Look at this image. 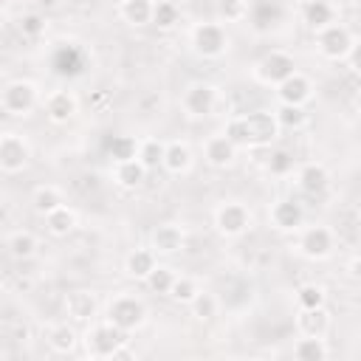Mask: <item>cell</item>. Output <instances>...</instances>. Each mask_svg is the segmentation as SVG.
<instances>
[{
    "label": "cell",
    "instance_id": "44dd1931",
    "mask_svg": "<svg viewBox=\"0 0 361 361\" xmlns=\"http://www.w3.org/2000/svg\"><path fill=\"white\" fill-rule=\"evenodd\" d=\"M186 243V234L178 223H161L152 231V251L155 254H178Z\"/></svg>",
    "mask_w": 361,
    "mask_h": 361
},
{
    "label": "cell",
    "instance_id": "7a4b0ae2",
    "mask_svg": "<svg viewBox=\"0 0 361 361\" xmlns=\"http://www.w3.org/2000/svg\"><path fill=\"white\" fill-rule=\"evenodd\" d=\"M189 45L203 59H220L228 51V31L223 23H197L189 31Z\"/></svg>",
    "mask_w": 361,
    "mask_h": 361
},
{
    "label": "cell",
    "instance_id": "d6a6232c",
    "mask_svg": "<svg viewBox=\"0 0 361 361\" xmlns=\"http://www.w3.org/2000/svg\"><path fill=\"white\" fill-rule=\"evenodd\" d=\"M164 152H166V141L144 138L141 147H138V161H141L147 169H158V166H164Z\"/></svg>",
    "mask_w": 361,
    "mask_h": 361
},
{
    "label": "cell",
    "instance_id": "f6af8a7d",
    "mask_svg": "<svg viewBox=\"0 0 361 361\" xmlns=\"http://www.w3.org/2000/svg\"><path fill=\"white\" fill-rule=\"evenodd\" d=\"M347 276H350L353 282H361V254L347 262Z\"/></svg>",
    "mask_w": 361,
    "mask_h": 361
},
{
    "label": "cell",
    "instance_id": "681fc988",
    "mask_svg": "<svg viewBox=\"0 0 361 361\" xmlns=\"http://www.w3.org/2000/svg\"><path fill=\"white\" fill-rule=\"evenodd\" d=\"M347 3H353V6H361V0H347Z\"/></svg>",
    "mask_w": 361,
    "mask_h": 361
},
{
    "label": "cell",
    "instance_id": "60d3db41",
    "mask_svg": "<svg viewBox=\"0 0 361 361\" xmlns=\"http://www.w3.org/2000/svg\"><path fill=\"white\" fill-rule=\"evenodd\" d=\"M217 11H220V17H223L226 23L248 20V0H220Z\"/></svg>",
    "mask_w": 361,
    "mask_h": 361
},
{
    "label": "cell",
    "instance_id": "8d00e7d4",
    "mask_svg": "<svg viewBox=\"0 0 361 361\" xmlns=\"http://www.w3.org/2000/svg\"><path fill=\"white\" fill-rule=\"evenodd\" d=\"M192 313H195V319H200V322H209V319H214L217 316V310H220V299L214 296V293H209V290H200L195 299H192Z\"/></svg>",
    "mask_w": 361,
    "mask_h": 361
},
{
    "label": "cell",
    "instance_id": "ffe728a7",
    "mask_svg": "<svg viewBox=\"0 0 361 361\" xmlns=\"http://www.w3.org/2000/svg\"><path fill=\"white\" fill-rule=\"evenodd\" d=\"M296 330L302 336H327L330 330V313L327 307H299V316H296Z\"/></svg>",
    "mask_w": 361,
    "mask_h": 361
},
{
    "label": "cell",
    "instance_id": "3957f363",
    "mask_svg": "<svg viewBox=\"0 0 361 361\" xmlns=\"http://www.w3.org/2000/svg\"><path fill=\"white\" fill-rule=\"evenodd\" d=\"M39 104V87L28 79H14L3 87L0 93V107L3 113L14 116V118H25L31 116V110Z\"/></svg>",
    "mask_w": 361,
    "mask_h": 361
},
{
    "label": "cell",
    "instance_id": "ba28073f",
    "mask_svg": "<svg viewBox=\"0 0 361 361\" xmlns=\"http://www.w3.org/2000/svg\"><path fill=\"white\" fill-rule=\"evenodd\" d=\"M51 71L62 79H76L87 71V51L76 42H59L51 54Z\"/></svg>",
    "mask_w": 361,
    "mask_h": 361
},
{
    "label": "cell",
    "instance_id": "83f0119b",
    "mask_svg": "<svg viewBox=\"0 0 361 361\" xmlns=\"http://www.w3.org/2000/svg\"><path fill=\"white\" fill-rule=\"evenodd\" d=\"M76 223H79V217H76V212L71 206H59L51 214H45V228L54 237H68L76 228Z\"/></svg>",
    "mask_w": 361,
    "mask_h": 361
},
{
    "label": "cell",
    "instance_id": "f1b7e54d",
    "mask_svg": "<svg viewBox=\"0 0 361 361\" xmlns=\"http://www.w3.org/2000/svg\"><path fill=\"white\" fill-rule=\"evenodd\" d=\"M6 248H8V254L14 259H31L37 254V237L31 231H25V228H17V231H11L6 237Z\"/></svg>",
    "mask_w": 361,
    "mask_h": 361
},
{
    "label": "cell",
    "instance_id": "7402d4cb",
    "mask_svg": "<svg viewBox=\"0 0 361 361\" xmlns=\"http://www.w3.org/2000/svg\"><path fill=\"white\" fill-rule=\"evenodd\" d=\"M147 172H149V169H147L138 158L113 164V180H116L121 189H138V186L147 180Z\"/></svg>",
    "mask_w": 361,
    "mask_h": 361
},
{
    "label": "cell",
    "instance_id": "484cf974",
    "mask_svg": "<svg viewBox=\"0 0 361 361\" xmlns=\"http://www.w3.org/2000/svg\"><path fill=\"white\" fill-rule=\"evenodd\" d=\"M152 8H155V0H121L118 14L127 25H147L152 23Z\"/></svg>",
    "mask_w": 361,
    "mask_h": 361
},
{
    "label": "cell",
    "instance_id": "9a60e30c",
    "mask_svg": "<svg viewBox=\"0 0 361 361\" xmlns=\"http://www.w3.org/2000/svg\"><path fill=\"white\" fill-rule=\"evenodd\" d=\"M237 149H240V147H237L226 133L209 135V138L203 141V158H206V164L214 166V169H226V166H231L234 158H237Z\"/></svg>",
    "mask_w": 361,
    "mask_h": 361
},
{
    "label": "cell",
    "instance_id": "b9f144b4",
    "mask_svg": "<svg viewBox=\"0 0 361 361\" xmlns=\"http://www.w3.org/2000/svg\"><path fill=\"white\" fill-rule=\"evenodd\" d=\"M268 169H271V175H290L293 172V155L282 147L274 149L271 158H268Z\"/></svg>",
    "mask_w": 361,
    "mask_h": 361
},
{
    "label": "cell",
    "instance_id": "ac0fdd59",
    "mask_svg": "<svg viewBox=\"0 0 361 361\" xmlns=\"http://www.w3.org/2000/svg\"><path fill=\"white\" fill-rule=\"evenodd\" d=\"M296 183H299V189H302L305 195L319 197V195H324L327 186H330V169H327L324 164H319V161H310V164H305V166L296 172Z\"/></svg>",
    "mask_w": 361,
    "mask_h": 361
},
{
    "label": "cell",
    "instance_id": "4dcf8cb0",
    "mask_svg": "<svg viewBox=\"0 0 361 361\" xmlns=\"http://www.w3.org/2000/svg\"><path fill=\"white\" fill-rule=\"evenodd\" d=\"M76 330L65 322V324H54V327H48V344H51V350L54 353H59V355H68L73 347H76Z\"/></svg>",
    "mask_w": 361,
    "mask_h": 361
},
{
    "label": "cell",
    "instance_id": "6da1fadb",
    "mask_svg": "<svg viewBox=\"0 0 361 361\" xmlns=\"http://www.w3.org/2000/svg\"><path fill=\"white\" fill-rule=\"evenodd\" d=\"M82 341H85V353L90 358H113L116 350L121 344H127V330H121V327H116L113 322L104 319V322L90 324Z\"/></svg>",
    "mask_w": 361,
    "mask_h": 361
},
{
    "label": "cell",
    "instance_id": "f35d334b",
    "mask_svg": "<svg viewBox=\"0 0 361 361\" xmlns=\"http://www.w3.org/2000/svg\"><path fill=\"white\" fill-rule=\"evenodd\" d=\"M197 293H200V288H197V282L192 276H178L175 285H172V290H169V299H175L180 305H192V299Z\"/></svg>",
    "mask_w": 361,
    "mask_h": 361
},
{
    "label": "cell",
    "instance_id": "c3c4849f",
    "mask_svg": "<svg viewBox=\"0 0 361 361\" xmlns=\"http://www.w3.org/2000/svg\"><path fill=\"white\" fill-rule=\"evenodd\" d=\"M353 107H355V113H361V90L353 96Z\"/></svg>",
    "mask_w": 361,
    "mask_h": 361
},
{
    "label": "cell",
    "instance_id": "7c38bea8",
    "mask_svg": "<svg viewBox=\"0 0 361 361\" xmlns=\"http://www.w3.org/2000/svg\"><path fill=\"white\" fill-rule=\"evenodd\" d=\"M333 245H336V237L327 226H307V228H299V254L307 257V259H327L333 254Z\"/></svg>",
    "mask_w": 361,
    "mask_h": 361
},
{
    "label": "cell",
    "instance_id": "f907efd6",
    "mask_svg": "<svg viewBox=\"0 0 361 361\" xmlns=\"http://www.w3.org/2000/svg\"><path fill=\"white\" fill-rule=\"evenodd\" d=\"M302 3H305V0H302Z\"/></svg>",
    "mask_w": 361,
    "mask_h": 361
},
{
    "label": "cell",
    "instance_id": "e0dca14e",
    "mask_svg": "<svg viewBox=\"0 0 361 361\" xmlns=\"http://www.w3.org/2000/svg\"><path fill=\"white\" fill-rule=\"evenodd\" d=\"M276 96H279V104H307L310 96H313V82L305 76V73H293L288 76L282 85H276Z\"/></svg>",
    "mask_w": 361,
    "mask_h": 361
},
{
    "label": "cell",
    "instance_id": "bcb514c9",
    "mask_svg": "<svg viewBox=\"0 0 361 361\" xmlns=\"http://www.w3.org/2000/svg\"><path fill=\"white\" fill-rule=\"evenodd\" d=\"M59 3H65V0H37V6H39V8H45V11H51V8H56Z\"/></svg>",
    "mask_w": 361,
    "mask_h": 361
},
{
    "label": "cell",
    "instance_id": "52a82bcc",
    "mask_svg": "<svg viewBox=\"0 0 361 361\" xmlns=\"http://www.w3.org/2000/svg\"><path fill=\"white\" fill-rule=\"evenodd\" d=\"M316 48H319V54L324 59H333V62L347 59V54L353 48V34H350L347 25L330 23V25H324V28L316 31Z\"/></svg>",
    "mask_w": 361,
    "mask_h": 361
},
{
    "label": "cell",
    "instance_id": "d590c367",
    "mask_svg": "<svg viewBox=\"0 0 361 361\" xmlns=\"http://www.w3.org/2000/svg\"><path fill=\"white\" fill-rule=\"evenodd\" d=\"M175 271L172 268H166V265H155V271L144 279L147 282V288L152 290V293H161V296H169V290H172V285H175Z\"/></svg>",
    "mask_w": 361,
    "mask_h": 361
},
{
    "label": "cell",
    "instance_id": "ee69618b",
    "mask_svg": "<svg viewBox=\"0 0 361 361\" xmlns=\"http://www.w3.org/2000/svg\"><path fill=\"white\" fill-rule=\"evenodd\" d=\"M347 62H350V68L361 76V37L353 39V48H350V54H347Z\"/></svg>",
    "mask_w": 361,
    "mask_h": 361
},
{
    "label": "cell",
    "instance_id": "f546056e",
    "mask_svg": "<svg viewBox=\"0 0 361 361\" xmlns=\"http://www.w3.org/2000/svg\"><path fill=\"white\" fill-rule=\"evenodd\" d=\"M330 353L327 341L322 336H302L296 344H293V355L299 361H324Z\"/></svg>",
    "mask_w": 361,
    "mask_h": 361
},
{
    "label": "cell",
    "instance_id": "d4e9b609",
    "mask_svg": "<svg viewBox=\"0 0 361 361\" xmlns=\"http://www.w3.org/2000/svg\"><path fill=\"white\" fill-rule=\"evenodd\" d=\"M164 169L172 175H183L192 169V149L186 141H166L164 152Z\"/></svg>",
    "mask_w": 361,
    "mask_h": 361
},
{
    "label": "cell",
    "instance_id": "d6986e66",
    "mask_svg": "<svg viewBox=\"0 0 361 361\" xmlns=\"http://www.w3.org/2000/svg\"><path fill=\"white\" fill-rule=\"evenodd\" d=\"M65 313H68L73 322L87 324V322L96 319L99 302H96V296H93L90 290H73V293L65 296Z\"/></svg>",
    "mask_w": 361,
    "mask_h": 361
},
{
    "label": "cell",
    "instance_id": "7dc6e473",
    "mask_svg": "<svg viewBox=\"0 0 361 361\" xmlns=\"http://www.w3.org/2000/svg\"><path fill=\"white\" fill-rule=\"evenodd\" d=\"M71 8H85V6H90V0H65Z\"/></svg>",
    "mask_w": 361,
    "mask_h": 361
},
{
    "label": "cell",
    "instance_id": "5bb4252c",
    "mask_svg": "<svg viewBox=\"0 0 361 361\" xmlns=\"http://www.w3.org/2000/svg\"><path fill=\"white\" fill-rule=\"evenodd\" d=\"M268 220L274 223L276 231H299L305 223V209L293 197H279V200H274Z\"/></svg>",
    "mask_w": 361,
    "mask_h": 361
},
{
    "label": "cell",
    "instance_id": "603a6c76",
    "mask_svg": "<svg viewBox=\"0 0 361 361\" xmlns=\"http://www.w3.org/2000/svg\"><path fill=\"white\" fill-rule=\"evenodd\" d=\"M302 20L307 28L319 31V28L336 23V8L330 0H305L302 3Z\"/></svg>",
    "mask_w": 361,
    "mask_h": 361
},
{
    "label": "cell",
    "instance_id": "8fae6325",
    "mask_svg": "<svg viewBox=\"0 0 361 361\" xmlns=\"http://www.w3.org/2000/svg\"><path fill=\"white\" fill-rule=\"evenodd\" d=\"M186 116L192 118H203V116H212L214 107H217V87L212 82H192L186 90H183V99H180Z\"/></svg>",
    "mask_w": 361,
    "mask_h": 361
},
{
    "label": "cell",
    "instance_id": "e575fe53",
    "mask_svg": "<svg viewBox=\"0 0 361 361\" xmlns=\"http://www.w3.org/2000/svg\"><path fill=\"white\" fill-rule=\"evenodd\" d=\"M274 113H276L282 130H302L307 124V110L302 104H279Z\"/></svg>",
    "mask_w": 361,
    "mask_h": 361
},
{
    "label": "cell",
    "instance_id": "ab89813d",
    "mask_svg": "<svg viewBox=\"0 0 361 361\" xmlns=\"http://www.w3.org/2000/svg\"><path fill=\"white\" fill-rule=\"evenodd\" d=\"M324 299H327V293H324V288L322 285H302L299 290H296V305L299 307H322L324 305Z\"/></svg>",
    "mask_w": 361,
    "mask_h": 361
},
{
    "label": "cell",
    "instance_id": "277c9868",
    "mask_svg": "<svg viewBox=\"0 0 361 361\" xmlns=\"http://www.w3.org/2000/svg\"><path fill=\"white\" fill-rule=\"evenodd\" d=\"M107 322H113L116 327L121 330H138L144 322H147V305L141 296H133V293H118L110 299L107 305Z\"/></svg>",
    "mask_w": 361,
    "mask_h": 361
},
{
    "label": "cell",
    "instance_id": "4fadbf2b",
    "mask_svg": "<svg viewBox=\"0 0 361 361\" xmlns=\"http://www.w3.org/2000/svg\"><path fill=\"white\" fill-rule=\"evenodd\" d=\"M285 20V6L282 0H251L248 3V23L257 34H265L276 28Z\"/></svg>",
    "mask_w": 361,
    "mask_h": 361
},
{
    "label": "cell",
    "instance_id": "2e32d148",
    "mask_svg": "<svg viewBox=\"0 0 361 361\" xmlns=\"http://www.w3.org/2000/svg\"><path fill=\"white\" fill-rule=\"evenodd\" d=\"M76 113H79V99L73 96V90H54L45 96V116L54 124H68Z\"/></svg>",
    "mask_w": 361,
    "mask_h": 361
},
{
    "label": "cell",
    "instance_id": "4316f807",
    "mask_svg": "<svg viewBox=\"0 0 361 361\" xmlns=\"http://www.w3.org/2000/svg\"><path fill=\"white\" fill-rule=\"evenodd\" d=\"M31 206H34V212H37L39 217H45V214H51L54 209L65 206V197H62V192H59L56 186L42 183V186L34 189V195H31Z\"/></svg>",
    "mask_w": 361,
    "mask_h": 361
},
{
    "label": "cell",
    "instance_id": "1f68e13d",
    "mask_svg": "<svg viewBox=\"0 0 361 361\" xmlns=\"http://www.w3.org/2000/svg\"><path fill=\"white\" fill-rule=\"evenodd\" d=\"M138 147H141V141L133 135H113L107 141V155L113 158V164L130 161V158H138Z\"/></svg>",
    "mask_w": 361,
    "mask_h": 361
},
{
    "label": "cell",
    "instance_id": "9c48e42d",
    "mask_svg": "<svg viewBox=\"0 0 361 361\" xmlns=\"http://www.w3.org/2000/svg\"><path fill=\"white\" fill-rule=\"evenodd\" d=\"M245 133H248V147H271L279 138V118L271 110H254L243 116Z\"/></svg>",
    "mask_w": 361,
    "mask_h": 361
},
{
    "label": "cell",
    "instance_id": "7bdbcfd3",
    "mask_svg": "<svg viewBox=\"0 0 361 361\" xmlns=\"http://www.w3.org/2000/svg\"><path fill=\"white\" fill-rule=\"evenodd\" d=\"M237 147H248V133H245V124H243V116H234V118H228V124H226V130H223Z\"/></svg>",
    "mask_w": 361,
    "mask_h": 361
},
{
    "label": "cell",
    "instance_id": "74e56055",
    "mask_svg": "<svg viewBox=\"0 0 361 361\" xmlns=\"http://www.w3.org/2000/svg\"><path fill=\"white\" fill-rule=\"evenodd\" d=\"M17 28H20V34H23L25 39H39V37L48 31V23H45V17H42L39 11H25V14L20 17Z\"/></svg>",
    "mask_w": 361,
    "mask_h": 361
},
{
    "label": "cell",
    "instance_id": "cb8c5ba5",
    "mask_svg": "<svg viewBox=\"0 0 361 361\" xmlns=\"http://www.w3.org/2000/svg\"><path fill=\"white\" fill-rule=\"evenodd\" d=\"M155 265H158V259H155V251L152 248H135L124 259V274L130 279H141L144 282L155 271Z\"/></svg>",
    "mask_w": 361,
    "mask_h": 361
},
{
    "label": "cell",
    "instance_id": "836d02e7",
    "mask_svg": "<svg viewBox=\"0 0 361 361\" xmlns=\"http://www.w3.org/2000/svg\"><path fill=\"white\" fill-rule=\"evenodd\" d=\"M180 20V8L172 3V0H155V8H152V25H158L161 31H169L175 28Z\"/></svg>",
    "mask_w": 361,
    "mask_h": 361
},
{
    "label": "cell",
    "instance_id": "5b68a950",
    "mask_svg": "<svg viewBox=\"0 0 361 361\" xmlns=\"http://www.w3.org/2000/svg\"><path fill=\"white\" fill-rule=\"evenodd\" d=\"M31 161V144L25 135L14 133V130H6L0 135V169L6 175H17L28 166Z\"/></svg>",
    "mask_w": 361,
    "mask_h": 361
},
{
    "label": "cell",
    "instance_id": "30bf717a",
    "mask_svg": "<svg viewBox=\"0 0 361 361\" xmlns=\"http://www.w3.org/2000/svg\"><path fill=\"white\" fill-rule=\"evenodd\" d=\"M296 73V59L288 54V51H271L265 54L257 65H254V76L262 82V85H282L288 76Z\"/></svg>",
    "mask_w": 361,
    "mask_h": 361
},
{
    "label": "cell",
    "instance_id": "8992f818",
    "mask_svg": "<svg viewBox=\"0 0 361 361\" xmlns=\"http://www.w3.org/2000/svg\"><path fill=\"white\" fill-rule=\"evenodd\" d=\"M214 228L220 237H240L251 228V212L240 200H223L214 209Z\"/></svg>",
    "mask_w": 361,
    "mask_h": 361
}]
</instances>
